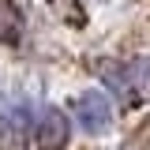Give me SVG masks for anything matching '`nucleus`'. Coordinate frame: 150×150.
<instances>
[{
  "label": "nucleus",
  "instance_id": "f257e3e1",
  "mask_svg": "<svg viewBox=\"0 0 150 150\" xmlns=\"http://www.w3.org/2000/svg\"><path fill=\"white\" fill-rule=\"evenodd\" d=\"M101 79H105V86L116 90L128 105L150 101V60L146 56L124 60V64H109V68H101Z\"/></svg>",
  "mask_w": 150,
  "mask_h": 150
},
{
  "label": "nucleus",
  "instance_id": "f03ea898",
  "mask_svg": "<svg viewBox=\"0 0 150 150\" xmlns=\"http://www.w3.org/2000/svg\"><path fill=\"white\" fill-rule=\"evenodd\" d=\"M75 120H79V128L86 131V135H101V131H109L112 124V105H109V98L101 90H86V94H79L75 98Z\"/></svg>",
  "mask_w": 150,
  "mask_h": 150
},
{
  "label": "nucleus",
  "instance_id": "7ed1b4c3",
  "mask_svg": "<svg viewBox=\"0 0 150 150\" xmlns=\"http://www.w3.org/2000/svg\"><path fill=\"white\" fill-rule=\"evenodd\" d=\"M68 135H71V124H68V116L60 109H41V116H38L34 124V143L38 150H64L68 146Z\"/></svg>",
  "mask_w": 150,
  "mask_h": 150
},
{
  "label": "nucleus",
  "instance_id": "20e7f679",
  "mask_svg": "<svg viewBox=\"0 0 150 150\" xmlns=\"http://www.w3.org/2000/svg\"><path fill=\"white\" fill-rule=\"evenodd\" d=\"M19 30H23V19L11 4H0V41H19Z\"/></svg>",
  "mask_w": 150,
  "mask_h": 150
}]
</instances>
